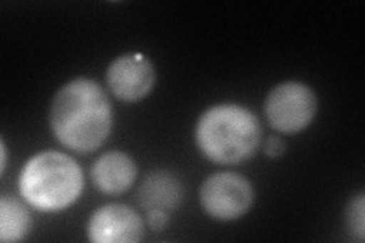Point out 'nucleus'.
<instances>
[{
  "label": "nucleus",
  "instance_id": "1",
  "mask_svg": "<svg viewBox=\"0 0 365 243\" xmlns=\"http://www.w3.org/2000/svg\"><path fill=\"white\" fill-rule=\"evenodd\" d=\"M49 122L61 145L78 154H88L106 143L113 128L111 102L98 83L76 78L53 96Z\"/></svg>",
  "mask_w": 365,
  "mask_h": 243
},
{
  "label": "nucleus",
  "instance_id": "2",
  "mask_svg": "<svg viewBox=\"0 0 365 243\" xmlns=\"http://www.w3.org/2000/svg\"><path fill=\"white\" fill-rule=\"evenodd\" d=\"M200 152L212 163L241 165L253 157L262 142L256 114L239 103H218L205 110L197 122Z\"/></svg>",
  "mask_w": 365,
  "mask_h": 243
},
{
  "label": "nucleus",
  "instance_id": "3",
  "mask_svg": "<svg viewBox=\"0 0 365 243\" xmlns=\"http://www.w3.org/2000/svg\"><path fill=\"white\" fill-rule=\"evenodd\" d=\"M84 189V175L76 161L60 150H43L28 160L19 177V190L31 207L58 213L76 202Z\"/></svg>",
  "mask_w": 365,
  "mask_h": 243
},
{
  "label": "nucleus",
  "instance_id": "4",
  "mask_svg": "<svg viewBox=\"0 0 365 243\" xmlns=\"http://www.w3.org/2000/svg\"><path fill=\"white\" fill-rule=\"evenodd\" d=\"M318 99L309 86L287 81L274 87L265 99L268 123L282 134L306 130L315 118Z\"/></svg>",
  "mask_w": 365,
  "mask_h": 243
},
{
  "label": "nucleus",
  "instance_id": "5",
  "mask_svg": "<svg viewBox=\"0 0 365 243\" xmlns=\"http://www.w3.org/2000/svg\"><path fill=\"white\" fill-rule=\"evenodd\" d=\"M255 201L250 181L235 172L213 173L201 184L202 210L216 221L230 222L242 217Z\"/></svg>",
  "mask_w": 365,
  "mask_h": 243
},
{
  "label": "nucleus",
  "instance_id": "6",
  "mask_svg": "<svg viewBox=\"0 0 365 243\" xmlns=\"http://www.w3.org/2000/svg\"><path fill=\"white\" fill-rule=\"evenodd\" d=\"M107 84L118 99L134 103L151 93L155 84V68L142 53L118 56L107 71Z\"/></svg>",
  "mask_w": 365,
  "mask_h": 243
},
{
  "label": "nucleus",
  "instance_id": "7",
  "mask_svg": "<svg viewBox=\"0 0 365 243\" xmlns=\"http://www.w3.org/2000/svg\"><path fill=\"white\" fill-rule=\"evenodd\" d=\"M87 236L93 243H135L143 236V222L133 208L108 204L91 214Z\"/></svg>",
  "mask_w": 365,
  "mask_h": 243
},
{
  "label": "nucleus",
  "instance_id": "8",
  "mask_svg": "<svg viewBox=\"0 0 365 243\" xmlns=\"http://www.w3.org/2000/svg\"><path fill=\"white\" fill-rule=\"evenodd\" d=\"M90 177L102 193L119 195L133 186L137 177V165L128 154L110 150L95 161Z\"/></svg>",
  "mask_w": 365,
  "mask_h": 243
},
{
  "label": "nucleus",
  "instance_id": "9",
  "mask_svg": "<svg viewBox=\"0 0 365 243\" xmlns=\"http://www.w3.org/2000/svg\"><path fill=\"white\" fill-rule=\"evenodd\" d=\"M182 201V186L174 173L157 170L148 175L139 189V202L145 210L170 212Z\"/></svg>",
  "mask_w": 365,
  "mask_h": 243
},
{
  "label": "nucleus",
  "instance_id": "10",
  "mask_svg": "<svg viewBox=\"0 0 365 243\" xmlns=\"http://www.w3.org/2000/svg\"><path fill=\"white\" fill-rule=\"evenodd\" d=\"M31 229V214L28 208L16 198H0V240L20 242Z\"/></svg>",
  "mask_w": 365,
  "mask_h": 243
},
{
  "label": "nucleus",
  "instance_id": "11",
  "mask_svg": "<svg viewBox=\"0 0 365 243\" xmlns=\"http://www.w3.org/2000/svg\"><path fill=\"white\" fill-rule=\"evenodd\" d=\"M347 227L353 237H356L359 242L365 237V200L364 193H359L356 198H353L347 208Z\"/></svg>",
  "mask_w": 365,
  "mask_h": 243
},
{
  "label": "nucleus",
  "instance_id": "12",
  "mask_svg": "<svg viewBox=\"0 0 365 243\" xmlns=\"http://www.w3.org/2000/svg\"><path fill=\"white\" fill-rule=\"evenodd\" d=\"M169 221V213L165 210H148L146 222L153 231H162Z\"/></svg>",
  "mask_w": 365,
  "mask_h": 243
},
{
  "label": "nucleus",
  "instance_id": "13",
  "mask_svg": "<svg viewBox=\"0 0 365 243\" xmlns=\"http://www.w3.org/2000/svg\"><path fill=\"white\" fill-rule=\"evenodd\" d=\"M284 149H287V146H284V142L282 140L280 137H277V135L268 137V140L265 143V154L269 158L282 157L283 152H284Z\"/></svg>",
  "mask_w": 365,
  "mask_h": 243
},
{
  "label": "nucleus",
  "instance_id": "14",
  "mask_svg": "<svg viewBox=\"0 0 365 243\" xmlns=\"http://www.w3.org/2000/svg\"><path fill=\"white\" fill-rule=\"evenodd\" d=\"M6 161H8L6 145L2 140V142H0V173H2V175L5 173V169H6Z\"/></svg>",
  "mask_w": 365,
  "mask_h": 243
}]
</instances>
